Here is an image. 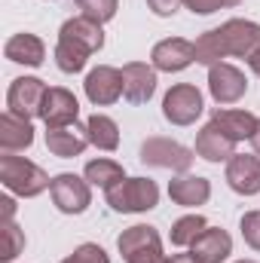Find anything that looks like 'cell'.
I'll return each instance as SVG.
<instances>
[{
    "label": "cell",
    "mask_w": 260,
    "mask_h": 263,
    "mask_svg": "<svg viewBox=\"0 0 260 263\" xmlns=\"http://www.w3.org/2000/svg\"><path fill=\"white\" fill-rule=\"evenodd\" d=\"M0 184L22 199H34L43 190L52 187V178L31 159L15 156V153H3L0 156Z\"/></svg>",
    "instance_id": "cell-1"
},
{
    "label": "cell",
    "mask_w": 260,
    "mask_h": 263,
    "mask_svg": "<svg viewBox=\"0 0 260 263\" xmlns=\"http://www.w3.org/2000/svg\"><path fill=\"white\" fill-rule=\"evenodd\" d=\"M117 248L126 263H172L169 254H162V239L150 223H135L123 230L117 239Z\"/></svg>",
    "instance_id": "cell-2"
},
{
    "label": "cell",
    "mask_w": 260,
    "mask_h": 263,
    "mask_svg": "<svg viewBox=\"0 0 260 263\" xmlns=\"http://www.w3.org/2000/svg\"><path fill=\"white\" fill-rule=\"evenodd\" d=\"M107 205L120 214H141L159 205V187L150 178H123L107 190Z\"/></svg>",
    "instance_id": "cell-3"
},
{
    "label": "cell",
    "mask_w": 260,
    "mask_h": 263,
    "mask_svg": "<svg viewBox=\"0 0 260 263\" xmlns=\"http://www.w3.org/2000/svg\"><path fill=\"white\" fill-rule=\"evenodd\" d=\"M141 162L144 165H153V168H169V172H178V175H187L190 165H193V150L172 141V138H162V135H153L141 144Z\"/></svg>",
    "instance_id": "cell-4"
},
{
    "label": "cell",
    "mask_w": 260,
    "mask_h": 263,
    "mask_svg": "<svg viewBox=\"0 0 260 263\" xmlns=\"http://www.w3.org/2000/svg\"><path fill=\"white\" fill-rule=\"evenodd\" d=\"M202 110H205V101L193 83H178L162 98V117L172 126H193L202 117Z\"/></svg>",
    "instance_id": "cell-5"
},
{
    "label": "cell",
    "mask_w": 260,
    "mask_h": 263,
    "mask_svg": "<svg viewBox=\"0 0 260 263\" xmlns=\"http://www.w3.org/2000/svg\"><path fill=\"white\" fill-rule=\"evenodd\" d=\"M46 92H49V86H46L40 77H18V80L9 83L6 110L18 114V117H25V120H34V117H40V110H43Z\"/></svg>",
    "instance_id": "cell-6"
},
{
    "label": "cell",
    "mask_w": 260,
    "mask_h": 263,
    "mask_svg": "<svg viewBox=\"0 0 260 263\" xmlns=\"http://www.w3.org/2000/svg\"><path fill=\"white\" fill-rule=\"evenodd\" d=\"M49 196L55 202V208L62 214H83L89 205H92V184L80 175H55L52 178V187H49Z\"/></svg>",
    "instance_id": "cell-7"
},
{
    "label": "cell",
    "mask_w": 260,
    "mask_h": 263,
    "mask_svg": "<svg viewBox=\"0 0 260 263\" xmlns=\"http://www.w3.org/2000/svg\"><path fill=\"white\" fill-rule=\"evenodd\" d=\"M217 37L227 59H248L260 46V25L248 18H230L217 28Z\"/></svg>",
    "instance_id": "cell-8"
},
{
    "label": "cell",
    "mask_w": 260,
    "mask_h": 263,
    "mask_svg": "<svg viewBox=\"0 0 260 263\" xmlns=\"http://www.w3.org/2000/svg\"><path fill=\"white\" fill-rule=\"evenodd\" d=\"M86 98L95 104V107H107V104H117L123 98V70L110 65H98L86 73Z\"/></svg>",
    "instance_id": "cell-9"
},
{
    "label": "cell",
    "mask_w": 260,
    "mask_h": 263,
    "mask_svg": "<svg viewBox=\"0 0 260 263\" xmlns=\"http://www.w3.org/2000/svg\"><path fill=\"white\" fill-rule=\"evenodd\" d=\"M208 92L217 104H236L248 92V80L236 65L220 62V65L208 67Z\"/></svg>",
    "instance_id": "cell-10"
},
{
    "label": "cell",
    "mask_w": 260,
    "mask_h": 263,
    "mask_svg": "<svg viewBox=\"0 0 260 263\" xmlns=\"http://www.w3.org/2000/svg\"><path fill=\"white\" fill-rule=\"evenodd\" d=\"M196 62V46L184 37H165L153 46L150 52V65L162 73H181Z\"/></svg>",
    "instance_id": "cell-11"
},
{
    "label": "cell",
    "mask_w": 260,
    "mask_h": 263,
    "mask_svg": "<svg viewBox=\"0 0 260 263\" xmlns=\"http://www.w3.org/2000/svg\"><path fill=\"white\" fill-rule=\"evenodd\" d=\"M59 43H67V46H73V49L92 55V52H101V46H104V31H101L98 22L86 18V15H73V18H67L65 25H62Z\"/></svg>",
    "instance_id": "cell-12"
},
{
    "label": "cell",
    "mask_w": 260,
    "mask_h": 263,
    "mask_svg": "<svg viewBox=\"0 0 260 263\" xmlns=\"http://www.w3.org/2000/svg\"><path fill=\"white\" fill-rule=\"evenodd\" d=\"M227 184L239 196H257L260 193V156L233 153L230 162H227Z\"/></svg>",
    "instance_id": "cell-13"
},
{
    "label": "cell",
    "mask_w": 260,
    "mask_h": 263,
    "mask_svg": "<svg viewBox=\"0 0 260 263\" xmlns=\"http://www.w3.org/2000/svg\"><path fill=\"white\" fill-rule=\"evenodd\" d=\"M77 117H80L77 95L70 89H65V86H52L46 92V101H43V110H40V120L46 123V129H52V126H70V123H77Z\"/></svg>",
    "instance_id": "cell-14"
},
{
    "label": "cell",
    "mask_w": 260,
    "mask_h": 263,
    "mask_svg": "<svg viewBox=\"0 0 260 263\" xmlns=\"http://www.w3.org/2000/svg\"><path fill=\"white\" fill-rule=\"evenodd\" d=\"M156 92V67L144 62H129L123 67V98L129 104H147Z\"/></svg>",
    "instance_id": "cell-15"
},
{
    "label": "cell",
    "mask_w": 260,
    "mask_h": 263,
    "mask_svg": "<svg viewBox=\"0 0 260 263\" xmlns=\"http://www.w3.org/2000/svg\"><path fill=\"white\" fill-rule=\"evenodd\" d=\"M46 147H49V153L59 156V159H73V156H80V153L89 147L86 126L70 123V126H52V129H46Z\"/></svg>",
    "instance_id": "cell-16"
},
{
    "label": "cell",
    "mask_w": 260,
    "mask_h": 263,
    "mask_svg": "<svg viewBox=\"0 0 260 263\" xmlns=\"http://www.w3.org/2000/svg\"><path fill=\"white\" fill-rule=\"evenodd\" d=\"M190 254L196 263H224L233 254V239L227 230L220 227H208L193 245H190Z\"/></svg>",
    "instance_id": "cell-17"
},
{
    "label": "cell",
    "mask_w": 260,
    "mask_h": 263,
    "mask_svg": "<svg viewBox=\"0 0 260 263\" xmlns=\"http://www.w3.org/2000/svg\"><path fill=\"white\" fill-rule=\"evenodd\" d=\"M3 55L12 62V65H25V67H40L46 62V46L37 34H12L6 43H3Z\"/></svg>",
    "instance_id": "cell-18"
},
{
    "label": "cell",
    "mask_w": 260,
    "mask_h": 263,
    "mask_svg": "<svg viewBox=\"0 0 260 263\" xmlns=\"http://www.w3.org/2000/svg\"><path fill=\"white\" fill-rule=\"evenodd\" d=\"M211 123L224 132L233 144L251 141V135L257 129V117L248 114V110H236V107H214L211 110Z\"/></svg>",
    "instance_id": "cell-19"
},
{
    "label": "cell",
    "mask_w": 260,
    "mask_h": 263,
    "mask_svg": "<svg viewBox=\"0 0 260 263\" xmlns=\"http://www.w3.org/2000/svg\"><path fill=\"white\" fill-rule=\"evenodd\" d=\"M169 196L175 205H184V208H196V205H205L211 196V181L208 178H199V175H178L169 181Z\"/></svg>",
    "instance_id": "cell-20"
},
{
    "label": "cell",
    "mask_w": 260,
    "mask_h": 263,
    "mask_svg": "<svg viewBox=\"0 0 260 263\" xmlns=\"http://www.w3.org/2000/svg\"><path fill=\"white\" fill-rule=\"evenodd\" d=\"M34 144V126L31 120L12 114V110H3L0 114V147L3 153H15V150H28Z\"/></svg>",
    "instance_id": "cell-21"
},
{
    "label": "cell",
    "mask_w": 260,
    "mask_h": 263,
    "mask_svg": "<svg viewBox=\"0 0 260 263\" xmlns=\"http://www.w3.org/2000/svg\"><path fill=\"white\" fill-rule=\"evenodd\" d=\"M233 153H236V144L214 123L199 129V135H196V156H202L205 162H230Z\"/></svg>",
    "instance_id": "cell-22"
},
{
    "label": "cell",
    "mask_w": 260,
    "mask_h": 263,
    "mask_svg": "<svg viewBox=\"0 0 260 263\" xmlns=\"http://www.w3.org/2000/svg\"><path fill=\"white\" fill-rule=\"evenodd\" d=\"M83 178L92 184V187H101L104 193L110 190V187H117L123 178H126V172H123V165L117 162V159H107V156H98V159H92V162H86V172H83Z\"/></svg>",
    "instance_id": "cell-23"
},
{
    "label": "cell",
    "mask_w": 260,
    "mask_h": 263,
    "mask_svg": "<svg viewBox=\"0 0 260 263\" xmlns=\"http://www.w3.org/2000/svg\"><path fill=\"white\" fill-rule=\"evenodd\" d=\"M86 135H89V144H95L98 150H117L120 147V126L104 117V114H92L86 120Z\"/></svg>",
    "instance_id": "cell-24"
},
{
    "label": "cell",
    "mask_w": 260,
    "mask_h": 263,
    "mask_svg": "<svg viewBox=\"0 0 260 263\" xmlns=\"http://www.w3.org/2000/svg\"><path fill=\"white\" fill-rule=\"evenodd\" d=\"M205 230H208V220H205L202 214L178 217V220L172 223V245H175V248H190Z\"/></svg>",
    "instance_id": "cell-25"
},
{
    "label": "cell",
    "mask_w": 260,
    "mask_h": 263,
    "mask_svg": "<svg viewBox=\"0 0 260 263\" xmlns=\"http://www.w3.org/2000/svg\"><path fill=\"white\" fill-rule=\"evenodd\" d=\"M196 65H220L227 55H224V46H220V37H217V28H211V31H205V34H199L196 37Z\"/></svg>",
    "instance_id": "cell-26"
},
{
    "label": "cell",
    "mask_w": 260,
    "mask_h": 263,
    "mask_svg": "<svg viewBox=\"0 0 260 263\" xmlns=\"http://www.w3.org/2000/svg\"><path fill=\"white\" fill-rule=\"evenodd\" d=\"M3 248H0V263H12L25 251V233L18 230L15 220H3Z\"/></svg>",
    "instance_id": "cell-27"
},
{
    "label": "cell",
    "mask_w": 260,
    "mask_h": 263,
    "mask_svg": "<svg viewBox=\"0 0 260 263\" xmlns=\"http://www.w3.org/2000/svg\"><path fill=\"white\" fill-rule=\"evenodd\" d=\"M77 6H80V15H86V18L104 25V22H110V18L117 15L120 0H77Z\"/></svg>",
    "instance_id": "cell-28"
},
{
    "label": "cell",
    "mask_w": 260,
    "mask_h": 263,
    "mask_svg": "<svg viewBox=\"0 0 260 263\" xmlns=\"http://www.w3.org/2000/svg\"><path fill=\"white\" fill-rule=\"evenodd\" d=\"M86 62H89L86 52H80V49H73L67 43H55V67L62 73H80L86 67Z\"/></svg>",
    "instance_id": "cell-29"
},
{
    "label": "cell",
    "mask_w": 260,
    "mask_h": 263,
    "mask_svg": "<svg viewBox=\"0 0 260 263\" xmlns=\"http://www.w3.org/2000/svg\"><path fill=\"white\" fill-rule=\"evenodd\" d=\"M62 263H110L107 257V251L101 248V245H95V242H83L70 257H65Z\"/></svg>",
    "instance_id": "cell-30"
},
{
    "label": "cell",
    "mask_w": 260,
    "mask_h": 263,
    "mask_svg": "<svg viewBox=\"0 0 260 263\" xmlns=\"http://www.w3.org/2000/svg\"><path fill=\"white\" fill-rule=\"evenodd\" d=\"M239 230H242V239L254 251H260V211H245L239 220Z\"/></svg>",
    "instance_id": "cell-31"
},
{
    "label": "cell",
    "mask_w": 260,
    "mask_h": 263,
    "mask_svg": "<svg viewBox=\"0 0 260 263\" xmlns=\"http://www.w3.org/2000/svg\"><path fill=\"white\" fill-rule=\"evenodd\" d=\"M242 0H184V6L193 12V15H211L217 9H233L239 6Z\"/></svg>",
    "instance_id": "cell-32"
},
{
    "label": "cell",
    "mask_w": 260,
    "mask_h": 263,
    "mask_svg": "<svg viewBox=\"0 0 260 263\" xmlns=\"http://www.w3.org/2000/svg\"><path fill=\"white\" fill-rule=\"evenodd\" d=\"M181 3H184V0H147V9H150L153 15H159V18H169V15L178 12Z\"/></svg>",
    "instance_id": "cell-33"
},
{
    "label": "cell",
    "mask_w": 260,
    "mask_h": 263,
    "mask_svg": "<svg viewBox=\"0 0 260 263\" xmlns=\"http://www.w3.org/2000/svg\"><path fill=\"white\" fill-rule=\"evenodd\" d=\"M0 211H3V220H15V202L9 196H0Z\"/></svg>",
    "instance_id": "cell-34"
},
{
    "label": "cell",
    "mask_w": 260,
    "mask_h": 263,
    "mask_svg": "<svg viewBox=\"0 0 260 263\" xmlns=\"http://www.w3.org/2000/svg\"><path fill=\"white\" fill-rule=\"evenodd\" d=\"M245 62H248V67H251V70H254V73L260 77V46L254 49V52H251V55H248V59H245Z\"/></svg>",
    "instance_id": "cell-35"
},
{
    "label": "cell",
    "mask_w": 260,
    "mask_h": 263,
    "mask_svg": "<svg viewBox=\"0 0 260 263\" xmlns=\"http://www.w3.org/2000/svg\"><path fill=\"white\" fill-rule=\"evenodd\" d=\"M251 147H254V153L260 156V120H257V129H254V135H251Z\"/></svg>",
    "instance_id": "cell-36"
},
{
    "label": "cell",
    "mask_w": 260,
    "mask_h": 263,
    "mask_svg": "<svg viewBox=\"0 0 260 263\" xmlns=\"http://www.w3.org/2000/svg\"><path fill=\"white\" fill-rule=\"evenodd\" d=\"M172 263H196L193 254H178V257H172Z\"/></svg>",
    "instance_id": "cell-37"
},
{
    "label": "cell",
    "mask_w": 260,
    "mask_h": 263,
    "mask_svg": "<svg viewBox=\"0 0 260 263\" xmlns=\"http://www.w3.org/2000/svg\"><path fill=\"white\" fill-rule=\"evenodd\" d=\"M236 263H257V260H236Z\"/></svg>",
    "instance_id": "cell-38"
}]
</instances>
